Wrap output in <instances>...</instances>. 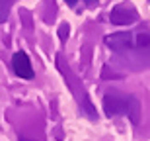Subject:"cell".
<instances>
[{"label": "cell", "instance_id": "3", "mask_svg": "<svg viewBox=\"0 0 150 141\" xmlns=\"http://www.w3.org/2000/svg\"><path fill=\"white\" fill-rule=\"evenodd\" d=\"M105 45L115 53H127L134 45V35L131 31H117V34L105 37Z\"/></svg>", "mask_w": 150, "mask_h": 141}, {"label": "cell", "instance_id": "2", "mask_svg": "<svg viewBox=\"0 0 150 141\" xmlns=\"http://www.w3.org/2000/svg\"><path fill=\"white\" fill-rule=\"evenodd\" d=\"M109 18H111V24H115V26H129V24H134L139 20V12L134 10L133 4L123 2L113 8Z\"/></svg>", "mask_w": 150, "mask_h": 141}, {"label": "cell", "instance_id": "5", "mask_svg": "<svg viewBox=\"0 0 150 141\" xmlns=\"http://www.w3.org/2000/svg\"><path fill=\"white\" fill-rule=\"evenodd\" d=\"M12 4H14V0H0V24H4L8 20Z\"/></svg>", "mask_w": 150, "mask_h": 141}, {"label": "cell", "instance_id": "4", "mask_svg": "<svg viewBox=\"0 0 150 141\" xmlns=\"http://www.w3.org/2000/svg\"><path fill=\"white\" fill-rule=\"evenodd\" d=\"M12 69H14V73H16L20 79H25V80H31V79H33L31 61H29L28 53H23V51L14 53V57H12Z\"/></svg>", "mask_w": 150, "mask_h": 141}, {"label": "cell", "instance_id": "1", "mask_svg": "<svg viewBox=\"0 0 150 141\" xmlns=\"http://www.w3.org/2000/svg\"><path fill=\"white\" fill-rule=\"evenodd\" d=\"M103 112L107 118L127 116L134 125L140 122V102L137 96L125 94L119 90H111L103 96Z\"/></svg>", "mask_w": 150, "mask_h": 141}, {"label": "cell", "instance_id": "6", "mask_svg": "<svg viewBox=\"0 0 150 141\" xmlns=\"http://www.w3.org/2000/svg\"><path fill=\"white\" fill-rule=\"evenodd\" d=\"M68 34H70V29H68V24H62L61 28H59V37L64 41V39L68 37Z\"/></svg>", "mask_w": 150, "mask_h": 141}, {"label": "cell", "instance_id": "7", "mask_svg": "<svg viewBox=\"0 0 150 141\" xmlns=\"http://www.w3.org/2000/svg\"><path fill=\"white\" fill-rule=\"evenodd\" d=\"M64 2H67L68 6H76V2H78V0H64Z\"/></svg>", "mask_w": 150, "mask_h": 141}]
</instances>
